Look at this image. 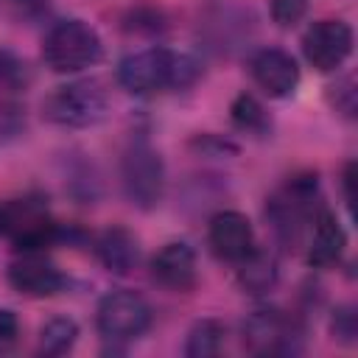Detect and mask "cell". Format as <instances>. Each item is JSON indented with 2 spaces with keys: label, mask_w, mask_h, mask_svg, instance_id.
<instances>
[{
  "label": "cell",
  "mask_w": 358,
  "mask_h": 358,
  "mask_svg": "<svg viewBox=\"0 0 358 358\" xmlns=\"http://www.w3.org/2000/svg\"><path fill=\"white\" fill-rule=\"evenodd\" d=\"M201 67L190 53L173 50V48H145L137 53H129L117 64V84L140 98L185 90L199 78Z\"/></svg>",
  "instance_id": "6da1fadb"
},
{
  "label": "cell",
  "mask_w": 358,
  "mask_h": 358,
  "mask_svg": "<svg viewBox=\"0 0 358 358\" xmlns=\"http://www.w3.org/2000/svg\"><path fill=\"white\" fill-rule=\"evenodd\" d=\"M109 115V92L98 78H76L53 87L42 101V117L59 129H90Z\"/></svg>",
  "instance_id": "7a4b0ae2"
},
{
  "label": "cell",
  "mask_w": 358,
  "mask_h": 358,
  "mask_svg": "<svg viewBox=\"0 0 358 358\" xmlns=\"http://www.w3.org/2000/svg\"><path fill=\"white\" fill-rule=\"evenodd\" d=\"M101 56L103 42L98 31L78 17L53 22L42 39V62L53 73H81L87 67H95Z\"/></svg>",
  "instance_id": "3957f363"
},
{
  "label": "cell",
  "mask_w": 358,
  "mask_h": 358,
  "mask_svg": "<svg viewBox=\"0 0 358 358\" xmlns=\"http://www.w3.org/2000/svg\"><path fill=\"white\" fill-rule=\"evenodd\" d=\"M322 210L319 182L316 176H294L288 179L266 204V215L282 243H299L310 229L316 213Z\"/></svg>",
  "instance_id": "277c9868"
},
{
  "label": "cell",
  "mask_w": 358,
  "mask_h": 358,
  "mask_svg": "<svg viewBox=\"0 0 358 358\" xmlns=\"http://www.w3.org/2000/svg\"><path fill=\"white\" fill-rule=\"evenodd\" d=\"M0 238L14 241L20 252H42L64 238L62 227L50 221L42 199H6L0 201Z\"/></svg>",
  "instance_id": "5b68a950"
},
{
  "label": "cell",
  "mask_w": 358,
  "mask_h": 358,
  "mask_svg": "<svg viewBox=\"0 0 358 358\" xmlns=\"http://www.w3.org/2000/svg\"><path fill=\"white\" fill-rule=\"evenodd\" d=\"M120 179H123L126 199L134 207L151 210L162 201V196H165V162H162L159 151L145 137L131 140L129 148L123 151Z\"/></svg>",
  "instance_id": "8992f818"
},
{
  "label": "cell",
  "mask_w": 358,
  "mask_h": 358,
  "mask_svg": "<svg viewBox=\"0 0 358 358\" xmlns=\"http://www.w3.org/2000/svg\"><path fill=\"white\" fill-rule=\"evenodd\" d=\"M95 324L106 341H115V344L134 341L151 324V305L137 291H129V288L109 291L98 302Z\"/></svg>",
  "instance_id": "52a82bcc"
},
{
  "label": "cell",
  "mask_w": 358,
  "mask_h": 358,
  "mask_svg": "<svg viewBox=\"0 0 358 358\" xmlns=\"http://www.w3.org/2000/svg\"><path fill=\"white\" fill-rule=\"evenodd\" d=\"M302 327L282 310L263 308L246 316L243 322V344L260 355H288L299 352Z\"/></svg>",
  "instance_id": "ba28073f"
},
{
  "label": "cell",
  "mask_w": 358,
  "mask_h": 358,
  "mask_svg": "<svg viewBox=\"0 0 358 358\" xmlns=\"http://www.w3.org/2000/svg\"><path fill=\"white\" fill-rule=\"evenodd\" d=\"M355 36L344 20H319L302 36V53L310 67L319 73H330L341 67L352 53Z\"/></svg>",
  "instance_id": "9c48e42d"
},
{
  "label": "cell",
  "mask_w": 358,
  "mask_h": 358,
  "mask_svg": "<svg viewBox=\"0 0 358 358\" xmlns=\"http://www.w3.org/2000/svg\"><path fill=\"white\" fill-rule=\"evenodd\" d=\"M8 282L14 291L34 299L56 296L67 288V277L62 274V268L45 260V255L39 252H25L20 260H14L8 266Z\"/></svg>",
  "instance_id": "30bf717a"
},
{
  "label": "cell",
  "mask_w": 358,
  "mask_h": 358,
  "mask_svg": "<svg viewBox=\"0 0 358 358\" xmlns=\"http://www.w3.org/2000/svg\"><path fill=\"white\" fill-rule=\"evenodd\" d=\"M249 73L268 98H288L299 87V64L282 48H263L252 56Z\"/></svg>",
  "instance_id": "8fae6325"
},
{
  "label": "cell",
  "mask_w": 358,
  "mask_h": 358,
  "mask_svg": "<svg viewBox=\"0 0 358 358\" xmlns=\"http://www.w3.org/2000/svg\"><path fill=\"white\" fill-rule=\"evenodd\" d=\"M207 243L215 257L238 263L255 249V229L252 221L238 210H221L210 218L207 227Z\"/></svg>",
  "instance_id": "7c38bea8"
},
{
  "label": "cell",
  "mask_w": 358,
  "mask_h": 358,
  "mask_svg": "<svg viewBox=\"0 0 358 358\" xmlns=\"http://www.w3.org/2000/svg\"><path fill=\"white\" fill-rule=\"evenodd\" d=\"M151 280L173 294L190 291L199 280V260H196L193 246H187L185 241L165 243L151 257Z\"/></svg>",
  "instance_id": "4fadbf2b"
},
{
  "label": "cell",
  "mask_w": 358,
  "mask_h": 358,
  "mask_svg": "<svg viewBox=\"0 0 358 358\" xmlns=\"http://www.w3.org/2000/svg\"><path fill=\"white\" fill-rule=\"evenodd\" d=\"M347 249V232L333 210L322 207L310 224V241H308V263L316 268L336 266Z\"/></svg>",
  "instance_id": "5bb4252c"
},
{
  "label": "cell",
  "mask_w": 358,
  "mask_h": 358,
  "mask_svg": "<svg viewBox=\"0 0 358 358\" xmlns=\"http://www.w3.org/2000/svg\"><path fill=\"white\" fill-rule=\"evenodd\" d=\"M95 252H98V260L103 263V268H109L115 274H129L140 260V243H137L134 232H129L126 227L103 229L95 241Z\"/></svg>",
  "instance_id": "9a60e30c"
},
{
  "label": "cell",
  "mask_w": 358,
  "mask_h": 358,
  "mask_svg": "<svg viewBox=\"0 0 358 358\" xmlns=\"http://www.w3.org/2000/svg\"><path fill=\"white\" fill-rule=\"evenodd\" d=\"M277 277H280V268H277V257L260 246H255L246 257L238 260V271H235V280L241 285L243 294H252V296H263L268 294L274 285H277Z\"/></svg>",
  "instance_id": "2e32d148"
},
{
  "label": "cell",
  "mask_w": 358,
  "mask_h": 358,
  "mask_svg": "<svg viewBox=\"0 0 358 358\" xmlns=\"http://www.w3.org/2000/svg\"><path fill=\"white\" fill-rule=\"evenodd\" d=\"M227 344V327L218 319H199L185 341V355L187 358H210L218 355Z\"/></svg>",
  "instance_id": "e0dca14e"
},
{
  "label": "cell",
  "mask_w": 358,
  "mask_h": 358,
  "mask_svg": "<svg viewBox=\"0 0 358 358\" xmlns=\"http://www.w3.org/2000/svg\"><path fill=\"white\" fill-rule=\"evenodd\" d=\"M78 341V324L70 316H53L39 327V352L42 355H64Z\"/></svg>",
  "instance_id": "ac0fdd59"
},
{
  "label": "cell",
  "mask_w": 358,
  "mask_h": 358,
  "mask_svg": "<svg viewBox=\"0 0 358 358\" xmlns=\"http://www.w3.org/2000/svg\"><path fill=\"white\" fill-rule=\"evenodd\" d=\"M229 115H232V123L241 129V131H249V134H268L271 131V120L266 115V109L260 106V101L249 92H241L232 106H229Z\"/></svg>",
  "instance_id": "d6986e66"
},
{
  "label": "cell",
  "mask_w": 358,
  "mask_h": 358,
  "mask_svg": "<svg viewBox=\"0 0 358 358\" xmlns=\"http://www.w3.org/2000/svg\"><path fill=\"white\" fill-rule=\"evenodd\" d=\"M330 330H333V338H336V341H341V344H352V341H355V336H358L355 310H352L350 305H341L338 310H333Z\"/></svg>",
  "instance_id": "ffe728a7"
},
{
  "label": "cell",
  "mask_w": 358,
  "mask_h": 358,
  "mask_svg": "<svg viewBox=\"0 0 358 358\" xmlns=\"http://www.w3.org/2000/svg\"><path fill=\"white\" fill-rule=\"evenodd\" d=\"M308 11V0H271V20L280 28L296 25Z\"/></svg>",
  "instance_id": "44dd1931"
},
{
  "label": "cell",
  "mask_w": 358,
  "mask_h": 358,
  "mask_svg": "<svg viewBox=\"0 0 358 358\" xmlns=\"http://www.w3.org/2000/svg\"><path fill=\"white\" fill-rule=\"evenodd\" d=\"M330 103L336 112H341L347 117L355 115V81H352V76H347L330 87Z\"/></svg>",
  "instance_id": "7402d4cb"
},
{
  "label": "cell",
  "mask_w": 358,
  "mask_h": 358,
  "mask_svg": "<svg viewBox=\"0 0 358 358\" xmlns=\"http://www.w3.org/2000/svg\"><path fill=\"white\" fill-rule=\"evenodd\" d=\"M22 78H25V64L11 50H0V90H17Z\"/></svg>",
  "instance_id": "603a6c76"
},
{
  "label": "cell",
  "mask_w": 358,
  "mask_h": 358,
  "mask_svg": "<svg viewBox=\"0 0 358 358\" xmlns=\"http://www.w3.org/2000/svg\"><path fill=\"white\" fill-rule=\"evenodd\" d=\"M17 336H20V322H17V316L3 308V310H0V347L14 344Z\"/></svg>",
  "instance_id": "cb8c5ba5"
}]
</instances>
